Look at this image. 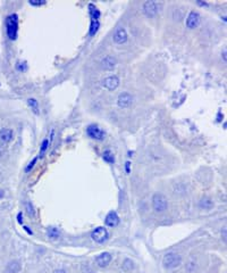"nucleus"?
<instances>
[{"label": "nucleus", "mask_w": 227, "mask_h": 273, "mask_svg": "<svg viewBox=\"0 0 227 273\" xmlns=\"http://www.w3.org/2000/svg\"><path fill=\"white\" fill-rule=\"evenodd\" d=\"M22 269V265L18 261H11L7 264L6 273H18Z\"/></svg>", "instance_id": "2eb2a0df"}, {"label": "nucleus", "mask_w": 227, "mask_h": 273, "mask_svg": "<svg viewBox=\"0 0 227 273\" xmlns=\"http://www.w3.org/2000/svg\"><path fill=\"white\" fill-rule=\"evenodd\" d=\"M182 263V257L176 253H167L162 258V264L166 269H175Z\"/></svg>", "instance_id": "7ed1b4c3"}, {"label": "nucleus", "mask_w": 227, "mask_h": 273, "mask_svg": "<svg viewBox=\"0 0 227 273\" xmlns=\"http://www.w3.org/2000/svg\"><path fill=\"white\" fill-rule=\"evenodd\" d=\"M44 3H46V1H30V5H32V6H41Z\"/></svg>", "instance_id": "4be33fe9"}, {"label": "nucleus", "mask_w": 227, "mask_h": 273, "mask_svg": "<svg viewBox=\"0 0 227 273\" xmlns=\"http://www.w3.org/2000/svg\"><path fill=\"white\" fill-rule=\"evenodd\" d=\"M117 60L112 56H106L103 59L101 60V67L106 71H111L116 67Z\"/></svg>", "instance_id": "f8f14e48"}, {"label": "nucleus", "mask_w": 227, "mask_h": 273, "mask_svg": "<svg viewBox=\"0 0 227 273\" xmlns=\"http://www.w3.org/2000/svg\"><path fill=\"white\" fill-rule=\"evenodd\" d=\"M6 32L7 37L10 40H16L18 33V16L17 14H10L6 18Z\"/></svg>", "instance_id": "f257e3e1"}, {"label": "nucleus", "mask_w": 227, "mask_h": 273, "mask_svg": "<svg viewBox=\"0 0 227 273\" xmlns=\"http://www.w3.org/2000/svg\"><path fill=\"white\" fill-rule=\"evenodd\" d=\"M133 103V97L127 92H123L118 96V99H117V104L120 108H126L129 107L131 104Z\"/></svg>", "instance_id": "9d476101"}, {"label": "nucleus", "mask_w": 227, "mask_h": 273, "mask_svg": "<svg viewBox=\"0 0 227 273\" xmlns=\"http://www.w3.org/2000/svg\"><path fill=\"white\" fill-rule=\"evenodd\" d=\"M105 223L109 228H115L119 224V216L117 215L116 212H109L105 219Z\"/></svg>", "instance_id": "9b49d317"}, {"label": "nucleus", "mask_w": 227, "mask_h": 273, "mask_svg": "<svg viewBox=\"0 0 227 273\" xmlns=\"http://www.w3.org/2000/svg\"><path fill=\"white\" fill-rule=\"evenodd\" d=\"M129 162H127V163H126V171H127V172H129Z\"/></svg>", "instance_id": "393cba45"}, {"label": "nucleus", "mask_w": 227, "mask_h": 273, "mask_svg": "<svg viewBox=\"0 0 227 273\" xmlns=\"http://www.w3.org/2000/svg\"><path fill=\"white\" fill-rule=\"evenodd\" d=\"M25 206H26V212L29 215H33L34 214V211H33V206L31 203H26L25 204Z\"/></svg>", "instance_id": "412c9836"}, {"label": "nucleus", "mask_w": 227, "mask_h": 273, "mask_svg": "<svg viewBox=\"0 0 227 273\" xmlns=\"http://www.w3.org/2000/svg\"><path fill=\"white\" fill-rule=\"evenodd\" d=\"M127 32H126L125 27L123 26H118L116 29V31L114 32V35H112V39H114V42L117 44H125L127 41Z\"/></svg>", "instance_id": "423d86ee"}, {"label": "nucleus", "mask_w": 227, "mask_h": 273, "mask_svg": "<svg viewBox=\"0 0 227 273\" xmlns=\"http://www.w3.org/2000/svg\"><path fill=\"white\" fill-rule=\"evenodd\" d=\"M13 138L14 133L10 129H2V130H0V141L1 142L8 143L13 140Z\"/></svg>", "instance_id": "4468645a"}, {"label": "nucleus", "mask_w": 227, "mask_h": 273, "mask_svg": "<svg viewBox=\"0 0 227 273\" xmlns=\"http://www.w3.org/2000/svg\"><path fill=\"white\" fill-rule=\"evenodd\" d=\"M118 86H119V79L116 76V75H111V76L106 77L105 80L102 81V87L106 88V89L109 91L115 90Z\"/></svg>", "instance_id": "1a4fd4ad"}, {"label": "nucleus", "mask_w": 227, "mask_h": 273, "mask_svg": "<svg viewBox=\"0 0 227 273\" xmlns=\"http://www.w3.org/2000/svg\"><path fill=\"white\" fill-rule=\"evenodd\" d=\"M167 198L162 193H155L152 197V207L157 213H162L167 210Z\"/></svg>", "instance_id": "f03ea898"}, {"label": "nucleus", "mask_w": 227, "mask_h": 273, "mask_svg": "<svg viewBox=\"0 0 227 273\" xmlns=\"http://www.w3.org/2000/svg\"><path fill=\"white\" fill-rule=\"evenodd\" d=\"M133 269H134V263H133V261L126 258V260L123 262V271L126 273H129Z\"/></svg>", "instance_id": "dca6fc26"}, {"label": "nucleus", "mask_w": 227, "mask_h": 273, "mask_svg": "<svg viewBox=\"0 0 227 273\" xmlns=\"http://www.w3.org/2000/svg\"><path fill=\"white\" fill-rule=\"evenodd\" d=\"M102 157H103V160L109 164H112L115 162V158H114V155L110 150H105L103 154H102Z\"/></svg>", "instance_id": "f3484780"}, {"label": "nucleus", "mask_w": 227, "mask_h": 273, "mask_svg": "<svg viewBox=\"0 0 227 273\" xmlns=\"http://www.w3.org/2000/svg\"><path fill=\"white\" fill-rule=\"evenodd\" d=\"M2 196H3V191L2 190H0V198H2Z\"/></svg>", "instance_id": "a878e982"}, {"label": "nucleus", "mask_w": 227, "mask_h": 273, "mask_svg": "<svg viewBox=\"0 0 227 273\" xmlns=\"http://www.w3.org/2000/svg\"><path fill=\"white\" fill-rule=\"evenodd\" d=\"M86 133L90 138H92L94 140H99V141L103 140L106 136V133L101 130V127H99L96 124H91V125L86 127Z\"/></svg>", "instance_id": "20e7f679"}, {"label": "nucleus", "mask_w": 227, "mask_h": 273, "mask_svg": "<svg viewBox=\"0 0 227 273\" xmlns=\"http://www.w3.org/2000/svg\"><path fill=\"white\" fill-rule=\"evenodd\" d=\"M91 237H92V239L94 240L96 243H105L106 240L108 239L109 233H108V231H107V229H106V228L99 227V228H97L94 231H93L92 234H91Z\"/></svg>", "instance_id": "39448f33"}, {"label": "nucleus", "mask_w": 227, "mask_h": 273, "mask_svg": "<svg viewBox=\"0 0 227 273\" xmlns=\"http://www.w3.org/2000/svg\"><path fill=\"white\" fill-rule=\"evenodd\" d=\"M48 148H49V140L44 139L41 143V147H40V156H43Z\"/></svg>", "instance_id": "a211bd4d"}, {"label": "nucleus", "mask_w": 227, "mask_h": 273, "mask_svg": "<svg viewBox=\"0 0 227 273\" xmlns=\"http://www.w3.org/2000/svg\"><path fill=\"white\" fill-rule=\"evenodd\" d=\"M111 258H112L111 255L109 253H107V252H105V253L100 254L99 256H97L96 261H97V264H98L100 267H106L111 262Z\"/></svg>", "instance_id": "ddd939ff"}, {"label": "nucleus", "mask_w": 227, "mask_h": 273, "mask_svg": "<svg viewBox=\"0 0 227 273\" xmlns=\"http://www.w3.org/2000/svg\"><path fill=\"white\" fill-rule=\"evenodd\" d=\"M35 162H36V158H34V160H33L32 162H31V163L29 164V166L26 167V172H29V171H30L31 169H32V167L34 166V164H35Z\"/></svg>", "instance_id": "5701e85b"}, {"label": "nucleus", "mask_w": 227, "mask_h": 273, "mask_svg": "<svg viewBox=\"0 0 227 273\" xmlns=\"http://www.w3.org/2000/svg\"><path fill=\"white\" fill-rule=\"evenodd\" d=\"M27 103H29L30 107L32 108L33 110H34V112H35V113H38V112H39V110H38V109H39V104H38V101H36L34 98H31V99H29V100H27Z\"/></svg>", "instance_id": "6ab92c4d"}, {"label": "nucleus", "mask_w": 227, "mask_h": 273, "mask_svg": "<svg viewBox=\"0 0 227 273\" xmlns=\"http://www.w3.org/2000/svg\"><path fill=\"white\" fill-rule=\"evenodd\" d=\"M143 13L148 17L155 16L158 13V3L156 1H145L143 3Z\"/></svg>", "instance_id": "6e6552de"}, {"label": "nucleus", "mask_w": 227, "mask_h": 273, "mask_svg": "<svg viewBox=\"0 0 227 273\" xmlns=\"http://www.w3.org/2000/svg\"><path fill=\"white\" fill-rule=\"evenodd\" d=\"M53 273H66V271L63 270V269H58V270L53 271Z\"/></svg>", "instance_id": "b1692460"}, {"label": "nucleus", "mask_w": 227, "mask_h": 273, "mask_svg": "<svg viewBox=\"0 0 227 273\" xmlns=\"http://www.w3.org/2000/svg\"><path fill=\"white\" fill-rule=\"evenodd\" d=\"M49 237H51V238H57V237H58V231H57V229H55V228H50L49 229Z\"/></svg>", "instance_id": "aec40b11"}, {"label": "nucleus", "mask_w": 227, "mask_h": 273, "mask_svg": "<svg viewBox=\"0 0 227 273\" xmlns=\"http://www.w3.org/2000/svg\"><path fill=\"white\" fill-rule=\"evenodd\" d=\"M200 21H201V17L200 15H199V13H197V12H191V13L188 15V17H186L185 24H186V26H188V29L192 30V29H195V27L199 26Z\"/></svg>", "instance_id": "0eeeda50"}]
</instances>
